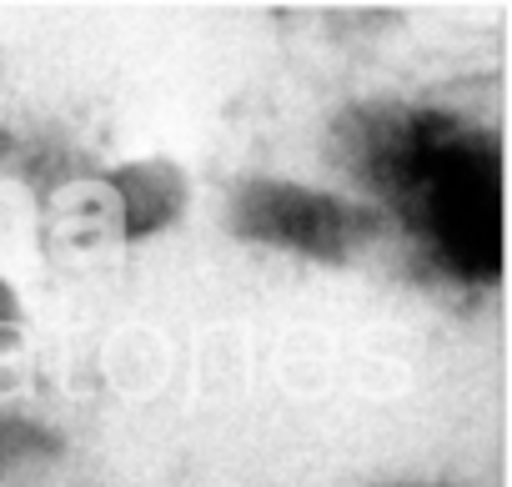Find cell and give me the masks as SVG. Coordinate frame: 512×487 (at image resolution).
Masks as SVG:
<instances>
[{
    "label": "cell",
    "instance_id": "6da1fadb",
    "mask_svg": "<svg viewBox=\"0 0 512 487\" xmlns=\"http://www.w3.org/2000/svg\"><path fill=\"white\" fill-rule=\"evenodd\" d=\"M106 191H111V211L121 221V231L131 241L141 236H161L166 226H176L191 206V181L176 161L166 156H141V161H126L106 176Z\"/></svg>",
    "mask_w": 512,
    "mask_h": 487
},
{
    "label": "cell",
    "instance_id": "7a4b0ae2",
    "mask_svg": "<svg viewBox=\"0 0 512 487\" xmlns=\"http://www.w3.org/2000/svg\"><path fill=\"white\" fill-rule=\"evenodd\" d=\"M21 337H26V302L6 277H0V352H11Z\"/></svg>",
    "mask_w": 512,
    "mask_h": 487
},
{
    "label": "cell",
    "instance_id": "3957f363",
    "mask_svg": "<svg viewBox=\"0 0 512 487\" xmlns=\"http://www.w3.org/2000/svg\"><path fill=\"white\" fill-rule=\"evenodd\" d=\"M0 66H6V56H0Z\"/></svg>",
    "mask_w": 512,
    "mask_h": 487
}]
</instances>
